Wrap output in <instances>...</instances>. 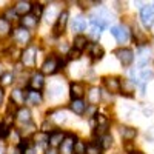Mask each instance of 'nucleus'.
Wrapping results in <instances>:
<instances>
[{
  "label": "nucleus",
  "mask_w": 154,
  "mask_h": 154,
  "mask_svg": "<svg viewBox=\"0 0 154 154\" xmlns=\"http://www.w3.org/2000/svg\"><path fill=\"white\" fill-rule=\"evenodd\" d=\"M46 154H56L54 148H51V149H48V151H46Z\"/></svg>",
  "instance_id": "nucleus-41"
},
{
  "label": "nucleus",
  "mask_w": 154,
  "mask_h": 154,
  "mask_svg": "<svg viewBox=\"0 0 154 154\" xmlns=\"http://www.w3.org/2000/svg\"><path fill=\"white\" fill-rule=\"evenodd\" d=\"M5 19H6L8 22L17 19V12H16V9H8V11L5 12Z\"/></svg>",
  "instance_id": "nucleus-37"
},
{
  "label": "nucleus",
  "mask_w": 154,
  "mask_h": 154,
  "mask_svg": "<svg viewBox=\"0 0 154 154\" xmlns=\"http://www.w3.org/2000/svg\"><path fill=\"white\" fill-rule=\"evenodd\" d=\"M111 34L116 37V40L120 42V43H125L128 38H130V31L125 25H119V26H112L111 28Z\"/></svg>",
  "instance_id": "nucleus-8"
},
{
  "label": "nucleus",
  "mask_w": 154,
  "mask_h": 154,
  "mask_svg": "<svg viewBox=\"0 0 154 154\" xmlns=\"http://www.w3.org/2000/svg\"><path fill=\"white\" fill-rule=\"evenodd\" d=\"M130 154H142V152H139V151H131Z\"/></svg>",
  "instance_id": "nucleus-42"
},
{
  "label": "nucleus",
  "mask_w": 154,
  "mask_h": 154,
  "mask_svg": "<svg viewBox=\"0 0 154 154\" xmlns=\"http://www.w3.org/2000/svg\"><path fill=\"white\" fill-rule=\"evenodd\" d=\"M14 9H16V12L19 16H28L29 12L32 11V3L31 2H25V0H20V2H17L16 3V6H14Z\"/></svg>",
  "instance_id": "nucleus-13"
},
{
  "label": "nucleus",
  "mask_w": 154,
  "mask_h": 154,
  "mask_svg": "<svg viewBox=\"0 0 154 154\" xmlns=\"http://www.w3.org/2000/svg\"><path fill=\"white\" fill-rule=\"evenodd\" d=\"M3 74H5V72H3V66H2V63H0V79H2Z\"/></svg>",
  "instance_id": "nucleus-40"
},
{
  "label": "nucleus",
  "mask_w": 154,
  "mask_h": 154,
  "mask_svg": "<svg viewBox=\"0 0 154 154\" xmlns=\"http://www.w3.org/2000/svg\"><path fill=\"white\" fill-rule=\"evenodd\" d=\"M35 48L34 46H28L26 49L22 53V63L26 68H32L35 65Z\"/></svg>",
  "instance_id": "nucleus-7"
},
{
  "label": "nucleus",
  "mask_w": 154,
  "mask_h": 154,
  "mask_svg": "<svg viewBox=\"0 0 154 154\" xmlns=\"http://www.w3.org/2000/svg\"><path fill=\"white\" fill-rule=\"evenodd\" d=\"M114 54H116V57L119 59V62L122 63L123 66H130L131 63L134 62V53H133V49H130V48H119V49L114 51Z\"/></svg>",
  "instance_id": "nucleus-2"
},
{
  "label": "nucleus",
  "mask_w": 154,
  "mask_h": 154,
  "mask_svg": "<svg viewBox=\"0 0 154 154\" xmlns=\"http://www.w3.org/2000/svg\"><path fill=\"white\" fill-rule=\"evenodd\" d=\"M2 102H3V88L0 86V105H2Z\"/></svg>",
  "instance_id": "nucleus-39"
},
{
  "label": "nucleus",
  "mask_w": 154,
  "mask_h": 154,
  "mask_svg": "<svg viewBox=\"0 0 154 154\" xmlns=\"http://www.w3.org/2000/svg\"><path fill=\"white\" fill-rule=\"evenodd\" d=\"M23 154H35V149H34L32 146H28L26 149L23 151Z\"/></svg>",
  "instance_id": "nucleus-38"
},
{
  "label": "nucleus",
  "mask_w": 154,
  "mask_h": 154,
  "mask_svg": "<svg viewBox=\"0 0 154 154\" xmlns=\"http://www.w3.org/2000/svg\"><path fill=\"white\" fill-rule=\"evenodd\" d=\"M63 65V62L57 57H48L45 62H43V65H42V74H54L59 71V68Z\"/></svg>",
  "instance_id": "nucleus-1"
},
{
  "label": "nucleus",
  "mask_w": 154,
  "mask_h": 154,
  "mask_svg": "<svg viewBox=\"0 0 154 154\" xmlns=\"http://www.w3.org/2000/svg\"><path fill=\"white\" fill-rule=\"evenodd\" d=\"M32 16L37 17V19H40V16L43 14V6L40 3H32Z\"/></svg>",
  "instance_id": "nucleus-34"
},
{
  "label": "nucleus",
  "mask_w": 154,
  "mask_h": 154,
  "mask_svg": "<svg viewBox=\"0 0 154 154\" xmlns=\"http://www.w3.org/2000/svg\"><path fill=\"white\" fill-rule=\"evenodd\" d=\"M120 136L125 140H133L137 136V130H136V128H133V126H122L120 128Z\"/></svg>",
  "instance_id": "nucleus-24"
},
{
  "label": "nucleus",
  "mask_w": 154,
  "mask_h": 154,
  "mask_svg": "<svg viewBox=\"0 0 154 154\" xmlns=\"http://www.w3.org/2000/svg\"><path fill=\"white\" fill-rule=\"evenodd\" d=\"M71 111H72L74 114H77V116H83L85 111H86V103H85L82 99L72 100V102H71Z\"/></svg>",
  "instance_id": "nucleus-21"
},
{
  "label": "nucleus",
  "mask_w": 154,
  "mask_h": 154,
  "mask_svg": "<svg viewBox=\"0 0 154 154\" xmlns=\"http://www.w3.org/2000/svg\"><path fill=\"white\" fill-rule=\"evenodd\" d=\"M0 154H5V151H3L2 148H0Z\"/></svg>",
  "instance_id": "nucleus-43"
},
{
  "label": "nucleus",
  "mask_w": 154,
  "mask_h": 154,
  "mask_svg": "<svg viewBox=\"0 0 154 154\" xmlns=\"http://www.w3.org/2000/svg\"><path fill=\"white\" fill-rule=\"evenodd\" d=\"M8 34H11V25L5 17H2L0 19V37H6Z\"/></svg>",
  "instance_id": "nucleus-28"
},
{
  "label": "nucleus",
  "mask_w": 154,
  "mask_h": 154,
  "mask_svg": "<svg viewBox=\"0 0 154 154\" xmlns=\"http://www.w3.org/2000/svg\"><path fill=\"white\" fill-rule=\"evenodd\" d=\"M22 26L25 28V29H34L37 25H38V19L37 17H34L32 14H28V16H23L22 19Z\"/></svg>",
  "instance_id": "nucleus-18"
},
{
  "label": "nucleus",
  "mask_w": 154,
  "mask_h": 154,
  "mask_svg": "<svg viewBox=\"0 0 154 154\" xmlns=\"http://www.w3.org/2000/svg\"><path fill=\"white\" fill-rule=\"evenodd\" d=\"M85 154H102V148H100L99 143L91 142V143L86 145V152Z\"/></svg>",
  "instance_id": "nucleus-30"
},
{
  "label": "nucleus",
  "mask_w": 154,
  "mask_h": 154,
  "mask_svg": "<svg viewBox=\"0 0 154 154\" xmlns=\"http://www.w3.org/2000/svg\"><path fill=\"white\" fill-rule=\"evenodd\" d=\"M68 17H69L68 11H62V12H59L57 20H56L54 28H53V31H54L56 35L63 34V31H65V28H66V23H68Z\"/></svg>",
  "instance_id": "nucleus-5"
},
{
  "label": "nucleus",
  "mask_w": 154,
  "mask_h": 154,
  "mask_svg": "<svg viewBox=\"0 0 154 154\" xmlns=\"http://www.w3.org/2000/svg\"><path fill=\"white\" fill-rule=\"evenodd\" d=\"M43 85H45V75L42 74V71L32 74L31 80H29V88L34 89V91H40L43 88Z\"/></svg>",
  "instance_id": "nucleus-12"
},
{
  "label": "nucleus",
  "mask_w": 154,
  "mask_h": 154,
  "mask_svg": "<svg viewBox=\"0 0 154 154\" xmlns=\"http://www.w3.org/2000/svg\"><path fill=\"white\" fill-rule=\"evenodd\" d=\"M136 83L134 82H131V80H122L120 82V91H122V94H126V96H131L133 93H134V86Z\"/></svg>",
  "instance_id": "nucleus-26"
},
{
  "label": "nucleus",
  "mask_w": 154,
  "mask_h": 154,
  "mask_svg": "<svg viewBox=\"0 0 154 154\" xmlns=\"http://www.w3.org/2000/svg\"><path fill=\"white\" fill-rule=\"evenodd\" d=\"M100 97H102L100 88H97V86H93V88L88 91V102H89L91 105H97L99 102H100Z\"/></svg>",
  "instance_id": "nucleus-23"
},
{
  "label": "nucleus",
  "mask_w": 154,
  "mask_h": 154,
  "mask_svg": "<svg viewBox=\"0 0 154 154\" xmlns=\"http://www.w3.org/2000/svg\"><path fill=\"white\" fill-rule=\"evenodd\" d=\"M86 45H88V38H86V35H75L74 37V48L75 49H79V51H82V49H85L86 48Z\"/></svg>",
  "instance_id": "nucleus-27"
},
{
  "label": "nucleus",
  "mask_w": 154,
  "mask_h": 154,
  "mask_svg": "<svg viewBox=\"0 0 154 154\" xmlns=\"http://www.w3.org/2000/svg\"><path fill=\"white\" fill-rule=\"evenodd\" d=\"M34 139H35V143L43 145V143L49 142V134H46V133H38V134L34 136Z\"/></svg>",
  "instance_id": "nucleus-33"
},
{
  "label": "nucleus",
  "mask_w": 154,
  "mask_h": 154,
  "mask_svg": "<svg viewBox=\"0 0 154 154\" xmlns=\"http://www.w3.org/2000/svg\"><path fill=\"white\" fill-rule=\"evenodd\" d=\"M86 152V143L83 140H77L74 143V154H85Z\"/></svg>",
  "instance_id": "nucleus-31"
},
{
  "label": "nucleus",
  "mask_w": 154,
  "mask_h": 154,
  "mask_svg": "<svg viewBox=\"0 0 154 154\" xmlns=\"http://www.w3.org/2000/svg\"><path fill=\"white\" fill-rule=\"evenodd\" d=\"M105 28H102L100 25H97V23H93L91 22V25H89V28H88V37L89 38H93V40H99L100 38V35H102V31H103Z\"/></svg>",
  "instance_id": "nucleus-19"
},
{
  "label": "nucleus",
  "mask_w": 154,
  "mask_h": 154,
  "mask_svg": "<svg viewBox=\"0 0 154 154\" xmlns=\"http://www.w3.org/2000/svg\"><path fill=\"white\" fill-rule=\"evenodd\" d=\"M12 80H14V75H12L11 72H5L3 75H2V79H0V86H8V85H11L12 83Z\"/></svg>",
  "instance_id": "nucleus-32"
},
{
  "label": "nucleus",
  "mask_w": 154,
  "mask_h": 154,
  "mask_svg": "<svg viewBox=\"0 0 154 154\" xmlns=\"http://www.w3.org/2000/svg\"><path fill=\"white\" fill-rule=\"evenodd\" d=\"M94 117H96V133L100 134V137L105 136V134H108L106 130H108V126H109V120L106 119V116H103V114H96Z\"/></svg>",
  "instance_id": "nucleus-9"
},
{
  "label": "nucleus",
  "mask_w": 154,
  "mask_h": 154,
  "mask_svg": "<svg viewBox=\"0 0 154 154\" xmlns=\"http://www.w3.org/2000/svg\"><path fill=\"white\" fill-rule=\"evenodd\" d=\"M151 54V49L149 48H139L137 51V68L142 69V68H146L148 62H149V56Z\"/></svg>",
  "instance_id": "nucleus-10"
},
{
  "label": "nucleus",
  "mask_w": 154,
  "mask_h": 154,
  "mask_svg": "<svg viewBox=\"0 0 154 154\" xmlns=\"http://www.w3.org/2000/svg\"><path fill=\"white\" fill-rule=\"evenodd\" d=\"M85 94V86L80 82H72L69 85V97L72 100H79L82 99V96Z\"/></svg>",
  "instance_id": "nucleus-11"
},
{
  "label": "nucleus",
  "mask_w": 154,
  "mask_h": 154,
  "mask_svg": "<svg viewBox=\"0 0 154 154\" xmlns=\"http://www.w3.org/2000/svg\"><path fill=\"white\" fill-rule=\"evenodd\" d=\"M99 145H100L102 149H108V148H111V145H112V136H111V134L102 136V137L99 139Z\"/></svg>",
  "instance_id": "nucleus-29"
},
{
  "label": "nucleus",
  "mask_w": 154,
  "mask_h": 154,
  "mask_svg": "<svg viewBox=\"0 0 154 154\" xmlns=\"http://www.w3.org/2000/svg\"><path fill=\"white\" fill-rule=\"evenodd\" d=\"M9 134H11V128H9L5 122H0V137L5 139V137L9 136Z\"/></svg>",
  "instance_id": "nucleus-35"
},
{
  "label": "nucleus",
  "mask_w": 154,
  "mask_h": 154,
  "mask_svg": "<svg viewBox=\"0 0 154 154\" xmlns=\"http://www.w3.org/2000/svg\"><path fill=\"white\" fill-rule=\"evenodd\" d=\"M26 94H28V91L25 93V91H22V89H12V93H11V102H14V103L19 106V105H23L25 102H26Z\"/></svg>",
  "instance_id": "nucleus-17"
},
{
  "label": "nucleus",
  "mask_w": 154,
  "mask_h": 154,
  "mask_svg": "<svg viewBox=\"0 0 154 154\" xmlns=\"http://www.w3.org/2000/svg\"><path fill=\"white\" fill-rule=\"evenodd\" d=\"M103 83L109 93H120V80L119 79H116V77H105Z\"/></svg>",
  "instance_id": "nucleus-14"
},
{
  "label": "nucleus",
  "mask_w": 154,
  "mask_h": 154,
  "mask_svg": "<svg viewBox=\"0 0 154 154\" xmlns=\"http://www.w3.org/2000/svg\"><path fill=\"white\" fill-rule=\"evenodd\" d=\"M16 117H17L19 122H22L25 125L31 123V111H29V108H19Z\"/></svg>",
  "instance_id": "nucleus-22"
},
{
  "label": "nucleus",
  "mask_w": 154,
  "mask_h": 154,
  "mask_svg": "<svg viewBox=\"0 0 154 154\" xmlns=\"http://www.w3.org/2000/svg\"><path fill=\"white\" fill-rule=\"evenodd\" d=\"M140 22L145 28H151L154 25V6H143L140 9Z\"/></svg>",
  "instance_id": "nucleus-4"
},
{
  "label": "nucleus",
  "mask_w": 154,
  "mask_h": 154,
  "mask_svg": "<svg viewBox=\"0 0 154 154\" xmlns=\"http://www.w3.org/2000/svg\"><path fill=\"white\" fill-rule=\"evenodd\" d=\"M77 142L74 134H66L65 140L62 142V145L59 146V152L60 154H74V143Z\"/></svg>",
  "instance_id": "nucleus-6"
},
{
  "label": "nucleus",
  "mask_w": 154,
  "mask_h": 154,
  "mask_svg": "<svg viewBox=\"0 0 154 154\" xmlns=\"http://www.w3.org/2000/svg\"><path fill=\"white\" fill-rule=\"evenodd\" d=\"M85 28H86V17H83V16H77L71 23V29H72V32H77V35Z\"/></svg>",
  "instance_id": "nucleus-16"
},
{
  "label": "nucleus",
  "mask_w": 154,
  "mask_h": 154,
  "mask_svg": "<svg viewBox=\"0 0 154 154\" xmlns=\"http://www.w3.org/2000/svg\"><path fill=\"white\" fill-rule=\"evenodd\" d=\"M65 133H62V131H53L49 134V146L51 148H56V146H60L62 145V142L65 140Z\"/></svg>",
  "instance_id": "nucleus-15"
},
{
  "label": "nucleus",
  "mask_w": 154,
  "mask_h": 154,
  "mask_svg": "<svg viewBox=\"0 0 154 154\" xmlns=\"http://www.w3.org/2000/svg\"><path fill=\"white\" fill-rule=\"evenodd\" d=\"M80 53H82V51L72 48V49H69V51H68V59H71V60H72V59H74V60H77V59L80 57Z\"/></svg>",
  "instance_id": "nucleus-36"
},
{
  "label": "nucleus",
  "mask_w": 154,
  "mask_h": 154,
  "mask_svg": "<svg viewBox=\"0 0 154 154\" xmlns=\"http://www.w3.org/2000/svg\"><path fill=\"white\" fill-rule=\"evenodd\" d=\"M42 93L40 91H34V89H29L26 94V102L29 105H40L42 103Z\"/></svg>",
  "instance_id": "nucleus-20"
},
{
  "label": "nucleus",
  "mask_w": 154,
  "mask_h": 154,
  "mask_svg": "<svg viewBox=\"0 0 154 154\" xmlns=\"http://www.w3.org/2000/svg\"><path fill=\"white\" fill-rule=\"evenodd\" d=\"M12 40H14L17 45H28L29 40H31V34L28 29H25L23 26H19L14 29V32H12Z\"/></svg>",
  "instance_id": "nucleus-3"
},
{
  "label": "nucleus",
  "mask_w": 154,
  "mask_h": 154,
  "mask_svg": "<svg viewBox=\"0 0 154 154\" xmlns=\"http://www.w3.org/2000/svg\"><path fill=\"white\" fill-rule=\"evenodd\" d=\"M89 56H91L94 60H100L103 57V48H102L99 43H93L89 46Z\"/></svg>",
  "instance_id": "nucleus-25"
}]
</instances>
